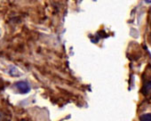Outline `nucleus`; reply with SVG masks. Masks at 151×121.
Segmentation results:
<instances>
[{
	"label": "nucleus",
	"mask_w": 151,
	"mask_h": 121,
	"mask_svg": "<svg viewBox=\"0 0 151 121\" xmlns=\"http://www.w3.org/2000/svg\"><path fill=\"white\" fill-rule=\"evenodd\" d=\"M15 86L20 91L21 94H27L30 91V86H29V83H27L25 81H19V82L15 83Z\"/></svg>",
	"instance_id": "f257e3e1"
},
{
	"label": "nucleus",
	"mask_w": 151,
	"mask_h": 121,
	"mask_svg": "<svg viewBox=\"0 0 151 121\" xmlns=\"http://www.w3.org/2000/svg\"><path fill=\"white\" fill-rule=\"evenodd\" d=\"M140 121H151V113L143 114L139 117Z\"/></svg>",
	"instance_id": "f03ea898"
},
{
	"label": "nucleus",
	"mask_w": 151,
	"mask_h": 121,
	"mask_svg": "<svg viewBox=\"0 0 151 121\" xmlns=\"http://www.w3.org/2000/svg\"><path fill=\"white\" fill-rule=\"evenodd\" d=\"M146 3H150V4H151V1H150V0H147Z\"/></svg>",
	"instance_id": "7ed1b4c3"
}]
</instances>
